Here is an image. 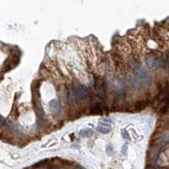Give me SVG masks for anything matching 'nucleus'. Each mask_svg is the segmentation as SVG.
<instances>
[{
    "label": "nucleus",
    "mask_w": 169,
    "mask_h": 169,
    "mask_svg": "<svg viewBox=\"0 0 169 169\" xmlns=\"http://www.w3.org/2000/svg\"><path fill=\"white\" fill-rule=\"evenodd\" d=\"M121 133H122V136L123 139H125V140H130V138L129 136V134H128V133L126 132V130H122Z\"/></svg>",
    "instance_id": "nucleus-9"
},
{
    "label": "nucleus",
    "mask_w": 169,
    "mask_h": 169,
    "mask_svg": "<svg viewBox=\"0 0 169 169\" xmlns=\"http://www.w3.org/2000/svg\"><path fill=\"white\" fill-rule=\"evenodd\" d=\"M146 63L150 68H152V69H156L159 66V61L154 58H149L146 61Z\"/></svg>",
    "instance_id": "nucleus-4"
},
{
    "label": "nucleus",
    "mask_w": 169,
    "mask_h": 169,
    "mask_svg": "<svg viewBox=\"0 0 169 169\" xmlns=\"http://www.w3.org/2000/svg\"><path fill=\"white\" fill-rule=\"evenodd\" d=\"M139 74H140V77L141 78V80L145 84H148L151 81V75H150L149 72L145 69H141L140 70V72H139Z\"/></svg>",
    "instance_id": "nucleus-3"
},
{
    "label": "nucleus",
    "mask_w": 169,
    "mask_h": 169,
    "mask_svg": "<svg viewBox=\"0 0 169 169\" xmlns=\"http://www.w3.org/2000/svg\"><path fill=\"white\" fill-rule=\"evenodd\" d=\"M49 107H50V111L52 112V116L58 118L60 115V112H61V108H60L59 101L56 99L52 100L49 102Z\"/></svg>",
    "instance_id": "nucleus-2"
},
{
    "label": "nucleus",
    "mask_w": 169,
    "mask_h": 169,
    "mask_svg": "<svg viewBox=\"0 0 169 169\" xmlns=\"http://www.w3.org/2000/svg\"><path fill=\"white\" fill-rule=\"evenodd\" d=\"M130 81H131V84L133 85V86H134V87H137V86H138V81H137V80L134 76L131 77Z\"/></svg>",
    "instance_id": "nucleus-8"
},
{
    "label": "nucleus",
    "mask_w": 169,
    "mask_h": 169,
    "mask_svg": "<svg viewBox=\"0 0 169 169\" xmlns=\"http://www.w3.org/2000/svg\"><path fill=\"white\" fill-rule=\"evenodd\" d=\"M91 113L96 114V113H101L102 112V107L100 106V104H94L93 106L91 107Z\"/></svg>",
    "instance_id": "nucleus-6"
},
{
    "label": "nucleus",
    "mask_w": 169,
    "mask_h": 169,
    "mask_svg": "<svg viewBox=\"0 0 169 169\" xmlns=\"http://www.w3.org/2000/svg\"><path fill=\"white\" fill-rule=\"evenodd\" d=\"M127 150H128V145L125 144L123 146V149H122V154H123V155H126Z\"/></svg>",
    "instance_id": "nucleus-10"
},
{
    "label": "nucleus",
    "mask_w": 169,
    "mask_h": 169,
    "mask_svg": "<svg viewBox=\"0 0 169 169\" xmlns=\"http://www.w3.org/2000/svg\"><path fill=\"white\" fill-rule=\"evenodd\" d=\"M96 130L98 131L99 133H101V134H108L110 132V130H111V129H110V127H108V126H106V125H99V126H97V128H96Z\"/></svg>",
    "instance_id": "nucleus-5"
},
{
    "label": "nucleus",
    "mask_w": 169,
    "mask_h": 169,
    "mask_svg": "<svg viewBox=\"0 0 169 169\" xmlns=\"http://www.w3.org/2000/svg\"><path fill=\"white\" fill-rule=\"evenodd\" d=\"M91 134V129H83V130H81L80 131V135L81 136H88V135H90Z\"/></svg>",
    "instance_id": "nucleus-7"
},
{
    "label": "nucleus",
    "mask_w": 169,
    "mask_h": 169,
    "mask_svg": "<svg viewBox=\"0 0 169 169\" xmlns=\"http://www.w3.org/2000/svg\"><path fill=\"white\" fill-rule=\"evenodd\" d=\"M3 123H4V119H3V117L0 116V127L3 125Z\"/></svg>",
    "instance_id": "nucleus-11"
},
{
    "label": "nucleus",
    "mask_w": 169,
    "mask_h": 169,
    "mask_svg": "<svg viewBox=\"0 0 169 169\" xmlns=\"http://www.w3.org/2000/svg\"><path fill=\"white\" fill-rule=\"evenodd\" d=\"M73 92L74 96L79 99H86L91 96V91L89 90V88L80 84L74 86Z\"/></svg>",
    "instance_id": "nucleus-1"
}]
</instances>
